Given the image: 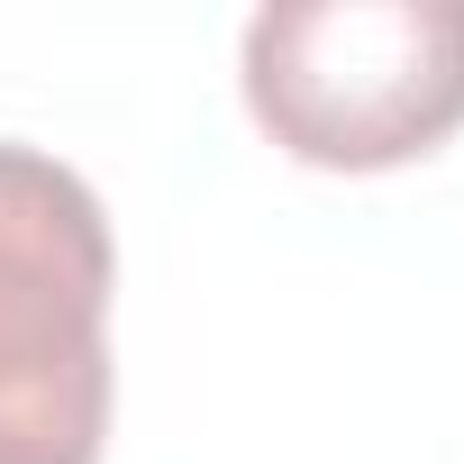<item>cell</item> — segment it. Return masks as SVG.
<instances>
[{
  "instance_id": "obj_1",
  "label": "cell",
  "mask_w": 464,
  "mask_h": 464,
  "mask_svg": "<svg viewBox=\"0 0 464 464\" xmlns=\"http://www.w3.org/2000/svg\"><path fill=\"white\" fill-rule=\"evenodd\" d=\"M237 82L292 164L392 173L464 128V0H274Z\"/></svg>"
},
{
  "instance_id": "obj_2",
  "label": "cell",
  "mask_w": 464,
  "mask_h": 464,
  "mask_svg": "<svg viewBox=\"0 0 464 464\" xmlns=\"http://www.w3.org/2000/svg\"><path fill=\"white\" fill-rule=\"evenodd\" d=\"M110 209L0 137V464H101L110 446Z\"/></svg>"
}]
</instances>
